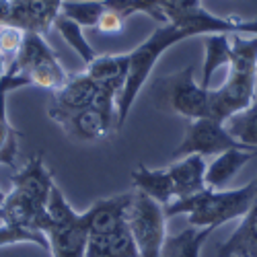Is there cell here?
Returning a JSON list of instances; mask_svg holds the SVG:
<instances>
[{
	"label": "cell",
	"instance_id": "obj_1",
	"mask_svg": "<svg viewBox=\"0 0 257 257\" xmlns=\"http://www.w3.org/2000/svg\"><path fill=\"white\" fill-rule=\"evenodd\" d=\"M232 60L228 64L226 80L218 89H210V117L226 121L255 103L257 84V35L243 37L230 33Z\"/></svg>",
	"mask_w": 257,
	"mask_h": 257
},
{
	"label": "cell",
	"instance_id": "obj_2",
	"mask_svg": "<svg viewBox=\"0 0 257 257\" xmlns=\"http://www.w3.org/2000/svg\"><path fill=\"white\" fill-rule=\"evenodd\" d=\"M257 202V177L237 189H204L196 196L173 200L165 206L167 218L185 214L189 226L198 228H214L243 218Z\"/></svg>",
	"mask_w": 257,
	"mask_h": 257
},
{
	"label": "cell",
	"instance_id": "obj_3",
	"mask_svg": "<svg viewBox=\"0 0 257 257\" xmlns=\"http://www.w3.org/2000/svg\"><path fill=\"white\" fill-rule=\"evenodd\" d=\"M189 33L183 31L181 27L173 25V23H161L153 35L148 37L146 41H142V44L138 48H134L130 54V68H127V78H125V84H123V91L117 99V117H119V130L121 125L125 123L127 115H130V109L132 105L136 103L142 87L146 84L148 76L153 74L155 66L159 58L169 52L171 48H173L175 44H179V41L187 39Z\"/></svg>",
	"mask_w": 257,
	"mask_h": 257
},
{
	"label": "cell",
	"instance_id": "obj_4",
	"mask_svg": "<svg viewBox=\"0 0 257 257\" xmlns=\"http://www.w3.org/2000/svg\"><path fill=\"white\" fill-rule=\"evenodd\" d=\"M9 66L19 76H23L29 82V87L33 84V87L48 89L50 93L58 91L70 76L60 64L56 52L39 33H25L23 46Z\"/></svg>",
	"mask_w": 257,
	"mask_h": 257
},
{
	"label": "cell",
	"instance_id": "obj_5",
	"mask_svg": "<svg viewBox=\"0 0 257 257\" xmlns=\"http://www.w3.org/2000/svg\"><path fill=\"white\" fill-rule=\"evenodd\" d=\"M50 117L60 123L66 136L74 142H99L113 130H119L117 97L107 91H101L91 107L66 113H50Z\"/></svg>",
	"mask_w": 257,
	"mask_h": 257
},
{
	"label": "cell",
	"instance_id": "obj_6",
	"mask_svg": "<svg viewBox=\"0 0 257 257\" xmlns=\"http://www.w3.org/2000/svg\"><path fill=\"white\" fill-rule=\"evenodd\" d=\"M159 105L187 119L210 117V89H204L194 76V66L159 78L155 84Z\"/></svg>",
	"mask_w": 257,
	"mask_h": 257
},
{
	"label": "cell",
	"instance_id": "obj_7",
	"mask_svg": "<svg viewBox=\"0 0 257 257\" xmlns=\"http://www.w3.org/2000/svg\"><path fill=\"white\" fill-rule=\"evenodd\" d=\"M167 220L165 206L140 191H134L132 206L127 210V228L134 237L140 257H161L167 241Z\"/></svg>",
	"mask_w": 257,
	"mask_h": 257
},
{
	"label": "cell",
	"instance_id": "obj_8",
	"mask_svg": "<svg viewBox=\"0 0 257 257\" xmlns=\"http://www.w3.org/2000/svg\"><path fill=\"white\" fill-rule=\"evenodd\" d=\"M230 148H249L241 144L234 138L224 121L214 119V117H198L189 119L183 140L173 151L171 159L177 161L189 155H200V157H218Z\"/></svg>",
	"mask_w": 257,
	"mask_h": 257
},
{
	"label": "cell",
	"instance_id": "obj_9",
	"mask_svg": "<svg viewBox=\"0 0 257 257\" xmlns=\"http://www.w3.org/2000/svg\"><path fill=\"white\" fill-rule=\"evenodd\" d=\"M134 191L127 194L101 198L82 212V222L89 228V234H111L127 226V210L132 206Z\"/></svg>",
	"mask_w": 257,
	"mask_h": 257
},
{
	"label": "cell",
	"instance_id": "obj_10",
	"mask_svg": "<svg viewBox=\"0 0 257 257\" xmlns=\"http://www.w3.org/2000/svg\"><path fill=\"white\" fill-rule=\"evenodd\" d=\"M0 222L39 232H48V228L52 226L48 206L19 194L15 189L7 194L5 202L0 204Z\"/></svg>",
	"mask_w": 257,
	"mask_h": 257
},
{
	"label": "cell",
	"instance_id": "obj_11",
	"mask_svg": "<svg viewBox=\"0 0 257 257\" xmlns=\"http://www.w3.org/2000/svg\"><path fill=\"white\" fill-rule=\"evenodd\" d=\"M21 87H29V82L23 76H19L11 66H7L5 76L0 78V165L7 167H17L19 140H21V132L15 130V125H11L9 121L7 99L9 93Z\"/></svg>",
	"mask_w": 257,
	"mask_h": 257
},
{
	"label": "cell",
	"instance_id": "obj_12",
	"mask_svg": "<svg viewBox=\"0 0 257 257\" xmlns=\"http://www.w3.org/2000/svg\"><path fill=\"white\" fill-rule=\"evenodd\" d=\"M99 93L101 89L87 72L70 74L68 80L58 91L52 93V103L48 113H66V111H78V109H84V107H91L95 105Z\"/></svg>",
	"mask_w": 257,
	"mask_h": 257
},
{
	"label": "cell",
	"instance_id": "obj_13",
	"mask_svg": "<svg viewBox=\"0 0 257 257\" xmlns=\"http://www.w3.org/2000/svg\"><path fill=\"white\" fill-rule=\"evenodd\" d=\"M11 183H13L15 191H19V194H23V196L44 204V206H48L52 187L56 185V181L52 177V171L46 167L44 155L41 153L31 157L23 167H21L11 177Z\"/></svg>",
	"mask_w": 257,
	"mask_h": 257
},
{
	"label": "cell",
	"instance_id": "obj_14",
	"mask_svg": "<svg viewBox=\"0 0 257 257\" xmlns=\"http://www.w3.org/2000/svg\"><path fill=\"white\" fill-rule=\"evenodd\" d=\"M60 9L62 5H56L52 0H25L23 5H13L9 25L23 29L25 33L44 35L50 27H54Z\"/></svg>",
	"mask_w": 257,
	"mask_h": 257
},
{
	"label": "cell",
	"instance_id": "obj_15",
	"mask_svg": "<svg viewBox=\"0 0 257 257\" xmlns=\"http://www.w3.org/2000/svg\"><path fill=\"white\" fill-rule=\"evenodd\" d=\"M130 68V54H103L97 56L84 72H87L101 91H107L119 99Z\"/></svg>",
	"mask_w": 257,
	"mask_h": 257
},
{
	"label": "cell",
	"instance_id": "obj_16",
	"mask_svg": "<svg viewBox=\"0 0 257 257\" xmlns=\"http://www.w3.org/2000/svg\"><path fill=\"white\" fill-rule=\"evenodd\" d=\"M206 159L200 155H189L173 161L167 169L175 189V200L196 196L208 189L206 185Z\"/></svg>",
	"mask_w": 257,
	"mask_h": 257
},
{
	"label": "cell",
	"instance_id": "obj_17",
	"mask_svg": "<svg viewBox=\"0 0 257 257\" xmlns=\"http://www.w3.org/2000/svg\"><path fill=\"white\" fill-rule=\"evenodd\" d=\"M46 237L50 243L52 257H84L91 234L82 222V212H80L78 222L68 226H50Z\"/></svg>",
	"mask_w": 257,
	"mask_h": 257
},
{
	"label": "cell",
	"instance_id": "obj_18",
	"mask_svg": "<svg viewBox=\"0 0 257 257\" xmlns=\"http://www.w3.org/2000/svg\"><path fill=\"white\" fill-rule=\"evenodd\" d=\"M257 155V148H230L218 155L206 167V185L210 189H224L228 181Z\"/></svg>",
	"mask_w": 257,
	"mask_h": 257
},
{
	"label": "cell",
	"instance_id": "obj_19",
	"mask_svg": "<svg viewBox=\"0 0 257 257\" xmlns=\"http://www.w3.org/2000/svg\"><path fill=\"white\" fill-rule=\"evenodd\" d=\"M218 257H257V202L230 237L218 245Z\"/></svg>",
	"mask_w": 257,
	"mask_h": 257
},
{
	"label": "cell",
	"instance_id": "obj_20",
	"mask_svg": "<svg viewBox=\"0 0 257 257\" xmlns=\"http://www.w3.org/2000/svg\"><path fill=\"white\" fill-rule=\"evenodd\" d=\"M132 185L136 191L159 202L161 206H169L175 200V189L171 181L169 169H148L140 165L132 171Z\"/></svg>",
	"mask_w": 257,
	"mask_h": 257
},
{
	"label": "cell",
	"instance_id": "obj_21",
	"mask_svg": "<svg viewBox=\"0 0 257 257\" xmlns=\"http://www.w3.org/2000/svg\"><path fill=\"white\" fill-rule=\"evenodd\" d=\"M84 257H140L130 228H121L111 234H93L89 237Z\"/></svg>",
	"mask_w": 257,
	"mask_h": 257
},
{
	"label": "cell",
	"instance_id": "obj_22",
	"mask_svg": "<svg viewBox=\"0 0 257 257\" xmlns=\"http://www.w3.org/2000/svg\"><path fill=\"white\" fill-rule=\"evenodd\" d=\"M232 60V39L230 33H212L204 35V68H202V87L210 89V78L220 66H228Z\"/></svg>",
	"mask_w": 257,
	"mask_h": 257
},
{
	"label": "cell",
	"instance_id": "obj_23",
	"mask_svg": "<svg viewBox=\"0 0 257 257\" xmlns=\"http://www.w3.org/2000/svg\"><path fill=\"white\" fill-rule=\"evenodd\" d=\"M212 232H214V228L189 226V228L173 234V237H167L161 257H200Z\"/></svg>",
	"mask_w": 257,
	"mask_h": 257
},
{
	"label": "cell",
	"instance_id": "obj_24",
	"mask_svg": "<svg viewBox=\"0 0 257 257\" xmlns=\"http://www.w3.org/2000/svg\"><path fill=\"white\" fill-rule=\"evenodd\" d=\"M54 27L58 29V33L64 37V41L80 56V60L84 62V66H89V64L99 56L93 48H91V44L87 41V37H84V33H82V27L78 25V23H74V21H70L68 17H64L62 13L58 15V19H56V23H54Z\"/></svg>",
	"mask_w": 257,
	"mask_h": 257
},
{
	"label": "cell",
	"instance_id": "obj_25",
	"mask_svg": "<svg viewBox=\"0 0 257 257\" xmlns=\"http://www.w3.org/2000/svg\"><path fill=\"white\" fill-rule=\"evenodd\" d=\"M224 123L228 127V132L241 144H245L249 148H257V101L249 109L228 117Z\"/></svg>",
	"mask_w": 257,
	"mask_h": 257
},
{
	"label": "cell",
	"instance_id": "obj_26",
	"mask_svg": "<svg viewBox=\"0 0 257 257\" xmlns=\"http://www.w3.org/2000/svg\"><path fill=\"white\" fill-rule=\"evenodd\" d=\"M60 13L74 21V23H78L82 29L84 27L95 29L103 13V0H64Z\"/></svg>",
	"mask_w": 257,
	"mask_h": 257
},
{
	"label": "cell",
	"instance_id": "obj_27",
	"mask_svg": "<svg viewBox=\"0 0 257 257\" xmlns=\"http://www.w3.org/2000/svg\"><path fill=\"white\" fill-rule=\"evenodd\" d=\"M19 243H31V245H37L44 251H50V243H48L46 232L27 230V228L7 224V222L0 224V249L11 247V245H19Z\"/></svg>",
	"mask_w": 257,
	"mask_h": 257
},
{
	"label": "cell",
	"instance_id": "obj_28",
	"mask_svg": "<svg viewBox=\"0 0 257 257\" xmlns=\"http://www.w3.org/2000/svg\"><path fill=\"white\" fill-rule=\"evenodd\" d=\"M23 39H25V31L23 29H19L15 25H9V23L0 25V52H3V56L7 60V66L19 54L21 46H23Z\"/></svg>",
	"mask_w": 257,
	"mask_h": 257
},
{
	"label": "cell",
	"instance_id": "obj_29",
	"mask_svg": "<svg viewBox=\"0 0 257 257\" xmlns=\"http://www.w3.org/2000/svg\"><path fill=\"white\" fill-rule=\"evenodd\" d=\"M123 25H125V19H123L119 13H115V11H111V9H107L105 3H103V13H101V17H99V21H97L95 29H97L99 33L117 35V33L123 31Z\"/></svg>",
	"mask_w": 257,
	"mask_h": 257
},
{
	"label": "cell",
	"instance_id": "obj_30",
	"mask_svg": "<svg viewBox=\"0 0 257 257\" xmlns=\"http://www.w3.org/2000/svg\"><path fill=\"white\" fill-rule=\"evenodd\" d=\"M239 33H257V17L255 19H239Z\"/></svg>",
	"mask_w": 257,
	"mask_h": 257
},
{
	"label": "cell",
	"instance_id": "obj_31",
	"mask_svg": "<svg viewBox=\"0 0 257 257\" xmlns=\"http://www.w3.org/2000/svg\"><path fill=\"white\" fill-rule=\"evenodd\" d=\"M11 9H13V3H11V0H0V25H3V23H9Z\"/></svg>",
	"mask_w": 257,
	"mask_h": 257
},
{
	"label": "cell",
	"instance_id": "obj_32",
	"mask_svg": "<svg viewBox=\"0 0 257 257\" xmlns=\"http://www.w3.org/2000/svg\"><path fill=\"white\" fill-rule=\"evenodd\" d=\"M5 72H7V60H5L3 52H0V78L5 76Z\"/></svg>",
	"mask_w": 257,
	"mask_h": 257
},
{
	"label": "cell",
	"instance_id": "obj_33",
	"mask_svg": "<svg viewBox=\"0 0 257 257\" xmlns=\"http://www.w3.org/2000/svg\"><path fill=\"white\" fill-rule=\"evenodd\" d=\"M144 3H151V5H155V7H159L161 5V0H144ZM161 9V7H159Z\"/></svg>",
	"mask_w": 257,
	"mask_h": 257
},
{
	"label": "cell",
	"instance_id": "obj_34",
	"mask_svg": "<svg viewBox=\"0 0 257 257\" xmlns=\"http://www.w3.org/2000/svg\"><path fill=\"white\" fill-rule=\"evenodd\" d=\"M5 198H7V194H5V191H3V189H0V204H3V202H5Z\"/></svg>",
	"mask_w": 257,
	"mask_h": 257
},
{
	"label": "cell",
	"instance_id": "obj_35",
	"mask_svg": "<svg viewBox=\"0 0 257 257\" xmlns=\"http://www.w3.org/2000/svg\"><path fill=\"white\" fill-rule=\"evenodd\" d=\"M52 3H56V5H62V3H64V0H52Z\"/></svg>",
	"mask_w": 257,
	"mask_h": 257
}]
</instances>
